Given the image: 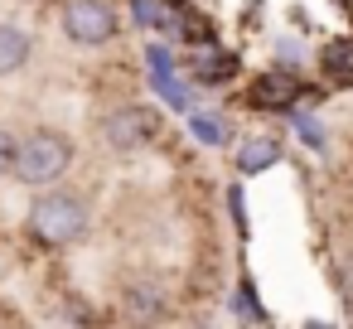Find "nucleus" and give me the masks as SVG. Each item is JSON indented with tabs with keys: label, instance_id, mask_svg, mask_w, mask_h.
I'll list each match as a JSON object with an SVG mask.
<instances>
[{
	"label": "nucleus",
	"instance_id": "15",
	"mask_svg": "<svg viewBox=\"0 0 353 329\" xmlns=\"http://www.w3.org/2000/svg\"><path fill=\"white\" fill-rule=\"evenodd\" d=\"M131 20H136L141 30H155V25L165 20V10H160V0H131Z\"/></svg>",
	"mask_w": 353,
	"mask_h": 329
},
{
	"label": "nucleus",
	"instance_id": "16",
	"mask_svg": "<svg viewBox=\"0 0 353 329\" xmlns=\"http://www.w3.org/2000/svg\"><path fill=\"white\" fill-rule=\"evenodd\" d=\"M15 150H20V141H15L10 131H0V175L15 170Z\"/></svg>",
	"mask_w": 353,
	"mask_h": 329
},
{
	"label": "nucleus",
	"instance_id": "12",
	"mask_svg": "<svg viewBox=\"0 0 353 329\" xmlns=\"http://www.w3.org/2000/svg\"><path fill=\"white\" fill-rule=\"evenodd\" d=\"M189 131L203 141V146H223L228 141V126L218 117H203V112H189Z\"/></svg>",
	"mask_w": 353,
	"mask_h": 329
},
{
	"label": "nucleus",
	"instance_id": "14",
	"mask_svg": "<svg viewBox=\"0 0 353 329\" xmlns=\"http://www.w3.org/2000/svg\"><path fill=\"white\" fill-rule=\"evenodd\" d=\"M232 310H237L242 319H266V310L256 305V290H252V281H242V286H237V295H232Z\"/></svg>",
	"mask_w": 353,
	"mask_h": 329
},
{
	"label": "nucleus",
	"instance_id": "18",
	"mask_svg": "<svg viewBox=\"0 0 353 329\" xmlns=\"http://www.w3.org/2000/svg\"><path fill=\"white\" fill-rule=\"evenodd\" d=\"M228 203H232V223H237V232H247V208H242V189H232V194H228Z\"/></svg>",
	"mask_w": 353,
	"mask_h": 329
},
{
	"label": "nucleus",
	"instance_id": "9",
	"mask_svg": "<svg viewBox=\"0 0 353 329\" xmlns=\"http://www.w3.org/2000/svg\"><path fill=\"white\" fill-rule=\"evenodd\" d=\"M150 83H155V92H160L174 112H194V92H189L174 73H150Z\"/></svg>",
	"mask_w": 353,
	"mask_h": 329
},
{
	"label": "nucleus",
	"instance_id": "8",
	"mask_svg": "<svg viewBox=\"0 0 353 329\" xmlns=\"http://www.w3.org/2000/svg\"><path fill=\"white\" fill-rule=\"evenodd\" d=\"M194 73H199V83H228V78L237 73V54H223V49H203V54L194 59Z\"/></svg>",
	"mask_w": 353,
	"mask_h": 329
},
{
	"label": "nucleus",
	"instance_id": "3",
	"mask_svg": "<svg viewBox=\"0 0 353 329\" xmlns=\"http://www.w3.org/2000/svg\"><path fill=\"white\" fill-rule=\"evenodd\" d=\"M63 34L83 49H97L117 34V10L107 6V0H73V6L63 10Z\"/></svg>",
	"mask_w": 353,
	"mask_h": 329
},
{
	"label": "nucleus",
	"instance_id": "6",
	"mask_svg": "<svg viewBox=\"0 0 353 329\" xmlns=\"http://www.w3.org/2000/svg\"><path fill=\"white\" fill-rule=\"evenodd\" d=\"M30 49H34V39H30L25 30H15V25H0V78H10L15 68H25Z\"/></svg>",
	"mask_w": 353,
	"mask_h": 329
},
{
	"label": "nucleus",
	"instance_id": "2",
	"mask_svg": "<svg viewBox=\"0 0 353 329\" xmlns=\"http://www.w3.org/2000/svg\"><path fill=\"white\" fill-rule=\"evenodd\" d=\"M30 232L63 247V242H78L88 232V203L78 194H44L34 208H30Z\"/></svg>",
	"mask_w": 353,
	"mask_h": 329
},
{
	"label": "nucleus",
	"instance_id": "13",
	"mask_svg": "<svg viewBox=\"0 0 353 329\" xmlns=\"http://www.w3.org/2000/svg\"><path fill=\"white\" fill-rule=\"evenodd\" d=\"M290 121H295V131H300V141H305L310 150H324V126H319L310 112H290Z\"/></svg>",
	"mask_w": 353,
	"mask_h": 329
},
{
	"label": "nucleus",
	"instance_id": "11",
	"mask_svg": "<svg viewBox=\"0 0 353 329\" xmlns=\"http://www.w3.org/2000/svg\"><path fill=\"white\" fill-rule=\"evenodd\" d=\"M131 315H136V319H160V315H165L160 290H155V286H136V290H131Z\"/></svg>",
	"mask_w": 353,
	"mask_h": 329
},
{
	"label": "nucleus",
	"instance_id": "4",
	"mask_svg": "<svg viewBox=\"0 0 353 329\" xmlns=\"http://www.w3.org/2000/svg\"><path fill=\"white\" fill-rule=\"evenodd\" d=\"M160 131V117H155V107H117L107 121H102V141L112 146V150H136V146H145L150 136Z\"/></svg>",
	"mask_w": 353,
	"mask_h": 329
},
{
	"label": "nucleus",
	"instance_id": "10",
	"mask_svg": "<svg viewBox=\"0 0 353 329\" xmlns=\"http://www.w3.org/2000/svg\"><path fill=\"white\" fill-rule=\"evenodd\" d=\"M324 68H329V78L348 83V78H353V39H334V44L324 49Z\"/></svg>",
	"mask_w": 353,
	"mask_h": 329
},
{
	"label": "nucleus",
	"instance_id": "5",
	"mask_svg": "<svg viewBox=\"0 0 353 329\" xmlns=\"http://www.w3.org/2000/svg\"><path fill=\"white\" fill-rule=\"evenodd\" d=\"M295 97H300V78L290 73V68H271V73H261L256 78V88H252V102L256 107H295Z\"/></svg>",
	"mask_w": 353,
	"mask_h": 329
},
{
	"label": "nucleus",
	"instance_id": "7",
	"mask_svg": "<svg viewBox=\"0 0 353 329\" xmlns=\"http://www.w3.org/2000/svg\"><path fill=\"white\" fill-rule=\"evenodd\" d=\"M281 160V146L271 141V136H252V141H242V150H237V170L242 175H261V170H271Z\"/></svg>",
	"mask_w": 353,
	"mask_h": 329
},
{
	"label": "nucleus",
	"instance_id": "17",
	"mask_svg": "<svg viewBox=\"0 0 353 329\" xmlns=\"http://www.w3.org/2000/svg\"><path fill=\"white\" fill-rule=\"evenodd\" d=\"M145 59H150V73H174V63H170V49H165V44H150V49H145Z\"/></svg>",
	"mask_w": 353,
	"mask_h": 329
},
{
	"label": "nucleus",
	"instance_id": "1",
	"mask_svg": "<svg viewBox=\"0 0 353 329\" xmlns=\"http://www.w3.org/2000/svg\"><path fill=\"white\" fill-rule=\"evenodd\" d=\"M73 165V141L59 131H30L15 150V175L25 184H54Z\"/></svg>",
	"mask_w": 353,
	"mask_h": 329
}]
</instances>
